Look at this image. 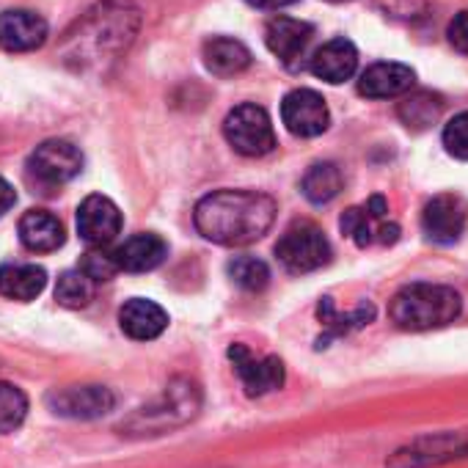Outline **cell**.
<instances>
[{
  "mask_svg": "<svg viewBox=\"0 0 468 468\" xmlns=\"http://www.w3.org/2000/svg\"><path fill=\"white\" fill-rule=\"evenodd\" d=\"M168 254V246L163 238L157 234L146 231V234H133L130 240H124L113 257H116V265L119 271H127V273H146V271H154Z\"/></svg>",
  "mask_w": 468,
  "mask_h": 468,
  "instance_id": "d6986e66",
  "label": "cell"
},
{
  "mask_svg": "<svg viewBox=\"0 0 468 468\" xmlns=\"http://www.w3.org/2000/svg\"><path fill=\"white\" fill-rule=\"evenodd\" d=\"M334 4H342V0H334Z\"/></svg>",
  "mask_w": 468,
  "mask_h": 468,
  "instance_id": "836d02e7",
  "label": "cell"
},
{
  "mask_svg": "<svg viewBox=\"0 0 468 468\" xmlns=\"http://www.w3.org/2000/svg\"><path fill=\"white\" fill-rule=\"evenodd\" d=\"M78 231L91 249H105L122 231V212L108 196H89L78 207Z\"/></svg>",
  "mask_w": 468,
  "mask_h": 468,
  "instance_id": "7c38bea8",
  "label": "cell"
},
{
  "mask_svg": "<svg viewBox=\"0 0 468 468\" xmlns=\"http://www.w3.org/2000/svg\"><path fill=\"white\" fill-rule=\"evenodd\" d=\"M276 220V201L257 190H215L196 204L198 234L218 246L257 243Z\"/></svg>",
  "mask_w": 468,
  "mask_h": 468,
  "instance_id": "6da1fadb",
  "label": "cell"
},
{
  "mask_svg": "<svg viewBox=\"0 0 468 468\" xmlns=\"http://www.w3.org/2000/svg\"><path fill=\"white\" fill-rule=\"evenodd\" d=\"M15 201H17V193H15V187L0 176V215H6L12 207H15Z\"/></svg>",
  "mask_w": 468,
  "mask_h": 468,
  "instance_id": "1f68e13d",
  "label": "cell"
},
{
  "mask_svg": "<svg viewBox=\"0 0 468 468\" xmlns=\"http://www.w3.org/2000/svg\"><path fill=\"white\" fill-rule=\"evenodd\" d=\"M246 4L254 9H262V12H282L287 6H295L298 0H246Z\"/></svg>",
  "mask_w": 468,
  "mask_h": 468,
  "instance_id": "d6a6232c",
  "label": "cell"
},
{
  "mask_svg": "<svg viewBox=\"0 0 468 468\" xmlns=\"http://www.w3.org/2000/svg\"><path fill=\"white\" fill-rule=\"evenodd\" d=\"M204 67L218 78H234L251 67V50L229 37H215L204 45Z\"/></svg>",
  "mask_w": 468,
  "mask_h": 468,
  "instance_id": "ffe728a7",
  "label": "cell"
},
{
  "mask_svg": "<svg viewBox=\"0 0 468 468\" xmlns=\"http://www.w3.org/2000/svg\"><path fill=\"white\" fill-rule=\"evenodd\" d=\"M229 361L249 397H265L284 386V364L276 356H254L246 345H231Z\"/></svg>",
  "mask_w": 468,
  "mask_h": 468,
  "instance_id": "ba28073f",
  "label": "cell"
},
{
  "mask_svg": "<svg viewBox=\"0 0 468 468\" xmlns=\"http://www.w3.org/2000/svg\"><path fill=\"white\" fill-rule=\"evenodd\" d=\"M20 240L34 254H53L64 246V226L48 209H28L20 218Z\"/></svg>",
  "mask_w": 468,
  "mask_h": 468,
  "instance_id": "ac0fdd59",
  "label": "cell"
},
{
  "mask_svg": "<svg viewBox=\"0 0 468 468\" xmlns=\"http://www.w3.org/2000/svg\"><path fill=\"white\" fill-rule=\"evenodd\" d=\"M80 271H83L94 284H100V282H111V279L119 273V265H116L113 251L91 249V251H86V254H83V260H80Z\"/></svg>",
  "mask_w": 468,
  "mask_h": 468,
  "instance_id": "f1b7e54d",
  "label": "cell"
},
{
  "mask_svg": "<svg viewBox=\"0 0 468 468\" xmlns=\"http://www.w3.org/2000/svg\"><path fill=\"white\" fill-rule=\"evenodd\" d=\"M48 287L45 268L37 265H4L0 268V295L9 301H37Z\"/></svg>",
  "mask_w": 468,
  "mask_h": 468,
  "instance_id": "44dd1931",
  "label": "cell"
},
{
  "mask_svg": "<svg viewBox=\"0 0 468 468\" xmlns=\"http://www.w3.org/2000/svg\"><path fill=\"white\" fill-rule=\"evenodd\" d=\"M48 42V23L37 12L9 9L0 15V48L9 53H31Z\"/></svg>",
  "mask_w": 468,
  "mask_h": 468,
  "instance_id": "5bb4252c",
  "label": "cell"
},
{
  "mask_svg": "<svg viewBox=\"0 0 468 468\" xmlns=\"http://www.w3.org/2000/svg\"><path fill=\"white\" fill-rule=\"evenodd\" d=\"M465 223H468V204L454 193H441L430 198L421 212V229L438 246L457 243L460 234L465 231Z\"/></svg>",
  "mask_w": 468,
  "mask_h": 468,
  "instance_id": "8fae6325",
  "label": "cell"
},
{
  "mask_svg": "<svg viewBox=\"0 0 468 468\" xmlns=\"http://www.w3.org/2000/svg\"><path fill=\"white\" fill-rule=\"evenodd\" d=\"M413 83H416V72L410 67L397 64V61H380V64H372L358 78V94L369 100H391V97L408 94Z\"/></svg>",
  "mask_w": 468,
  "mask_h": 468,
  "instance_id": "2e32d148",
  "label": "cell"
},
{
  "mask_svg": "<svg viewBox=\"0 0 468 468\" xmlns=\"http://www.w3.org/2000/svg\"><path fill=\"white\" fill-rule=\"evenodd\" d=\"M342 190V171L334 163H317L303 176V196L312 204H328Z\"/></svg>",
  "mask_w": 468,
  "mask_h": 468,
  "instance_id": "603a6c76",
  "label": "cell"
},
{
  "mask_svg": "<svg viewBox=\"0 0 468 468\" xmlns=\"http://www.w3.org/2000/svg\"><path fill=\"white\" fill-rule=\"evenodd\" d=\"M83 168V154L75 144L53 138L39 144L28 157V174L45 187H61Z\"/></svg>",
  "mask_w": 468,
  "mask_h": 468,
  "instance_id": "8992f818",
  "label": "cell"
},
{
  "mask_svg": "<svg viewBox=\"0 0 468 468\" xmlns=\"http://www.w3.org/2000/svg\"><path fill=\"white\" fill-rule=\"evenodd\" d=\"M282 122L298 138H317L328 130L331 113L325 100L312 89H295L282 102Z\"/></svg>",
  "mask_w": 468,
  "mask_h": 468,
  "instance_id": "30bf717a",
  "label": "cell"
},
{
  "mask_svg": "<svg viewBox=\"0 0 468 468\" xmlns=\"http://www.w3.org/2000/svg\"><path fill=\"white\" fill-rule=\"evenodd\" d=\"M276 257L290 273H312L331 262V243L320 226L301 220L292 223L276 243Z\"/></svg>",
  "mask_w": 468,
  "mask_h": 468,
  "instance_id": "277c9868",
  "label": "cell"
},
{
  "mask_svg": "<svg viewBox=\"0 0 468 468\" xmlns=\"http://www.w3.org/2000/svg\"><path fill=\"white\" fill-rule=\"evenodd\" d=\"M460 309H463V301L452 287L408 284L391 298L388 317L397 328L430 331V328H443L454 323L460 317Z\"/></svg>",
  "mask_w": 468,
  "mask_h": 468,
  "instance_id": "7a4b0ae2",
  "label": "cell"
},
{
  "mask_svg": "<svg viewBox=\"0 0 468 468\" xmlns=\"http://www.w3.org/2000/svg\"><path fill=\"white\" fill-rule=\"evenodd\" d=\"M229 279L246 292H262L271 282V271L262 260L243 254L229 262Z\"/></svg>",
  "mask_w": 468,
  "mask_h": 468,
  "instance_id": "484cf974",
  "label": "cell"
},
{
  "mask_svg": "<svg viewBox=\"0 0 468 468\" xmlns=\"http://www.w3.org/2000/svg\"><path fill=\"white\" fill-rule=\"evenodd\" d=\"M314 39V26L295 20V17H273L265 28L268 50L287 67H298V61L306 56L309 45Z\"/></svg>",
  "mask_w": 468,
  "mask_h": 468,
  "instance_id": "4fadbf2b",
  "label": "cell"
},
{
  "mask_svg": "<svg viewBox=\"0 0 468 468\" xmlns=\"http://www.w3.org/2000/svg\"><path fill=\"white\" fill-rule=\"evenodd\" d=\"M443 146L452 157L468 160V111L457 113L443 127Z\"/></svg>",
  "mask_w": 468,
  "mask_h": 468,
  "instance_id": "f546056e",
  "label": "cell"
},
{
  "mask_svg": "<svg viewBox=\"0 0 468 468\" xmlns=\"http://www.w3.org/2000/svg\"><path fill=\"white\" fill-rule=\"evenodd\" d=\"M223 135L234 152L246 157H262L273 152L276 146V133H273V122L268 111L254 102L238 105L226 116Z\"/></svg>",
  "mask_w": 468,
  "mask_h": 468,
  "instance_id": "5b68a950",
  "label": "cell"
},
{
  "mask_svg": "<svg viewBox=\"0 0 468 468\" xmlns=\"http://www.w3.org/2000/svg\"><path fill=\"white\" fill-rule=\"evenodd\" d=\"M446 37H449V45H452L457 53L468 56V12L454 15V20H452L449 28H446Z\"/></svg>",
  "mask_w": 468,
  "mask_h": 468,
  "instance_id": "4dcf8cb0",
  "label": "cell"
},
{
  "mask_svg": "<svg viewBox=\"0 0 468 468\" xmlns=\"http://www.w3.org/2000/svg\"><path fill=\"white\" fill-rule=\"evenodd\" d=\"M317 314H320V323L325 325V334L317 339V347H328L331 339L345 336V334H350V331H356V328H361V325H369L372 317H375V309H372V303H364V306H358V309L350 312V314H339V312L334 309V301H331V298H323Z\"/></svg>",
  "mask_w": 468,
  "mask_h": 468,
  "instance_id": "7402d4cb",
  "label": "cell"
},
{
  "mask_svg": "<svg viewBox=\"0 0 468 468\" xmlns=\"http://www.w3.org/2000/svg\"><path fill=\"white\" fill-rule=\"evenodd\" d=\"M119 325L122 331L135 342H152L168 328V314L163 306L146 298H133L119 309Z\"/></svg>",
  "mask_w": 468,
  "mask_h": 468,
  "instance_id": "e0dca14e",
  "label": "cell"
},
{
  "mask_svg": "<svg viewBox=\"0 0 468 468\" xmlns=\"http://www.w3.org/2000/svg\"><path fill=\"white\" fill-rule=\"evenodd\" d=\"M94 282L78 268V271H67L58 276L56 284V301L67 309H83L94 301Z\"/></svg>",
  "mask_w": 468,
  "mask_h": 468,
  "instance_id": "d4e9b609",
  "label": "cell"
},
{
  "mask_svg": "<svg viewBox=\"0 0 468 468\" xmlns=\"http://www.w3.org/2000/svg\"><path fill=\"white\" fill-rule=\"evenodd\" d=\"M28 416V397L23 388L0 380V432H15Z\"/></svg>",
  "mask_w": 468,
  "mask_h": 468,
  "instance_id": "4316f807",
  "label": "cell"
},
{
  "mask_svg": "<svg viewBox=\"0 0 468 468\" xmlns=\"http://www.w3.org/2000/svg\"><path fill=\"white\" fill-rule=\"evenodd\" d=\"M198 405H201L198 386L190 380H174L154 405L133 413L119 430H124L127 435H160L165 430H174V427L190 421L196 416Z\"/></svg>",
  "mask_w": 468,
  "mask_h": 468,
  "instance_id": "3957f363",
  "label": "cell"
},
{
  "mask_svg": "<svg viewBox=\"0 0 468 468\" xmlns=\"http://www.w3.org/2000/svg\"><path fill=\"white\" fill-rule=\"evenodd\" d=\"M309 69L314 78L339 86L345 80H350L358 69V50L350 39H331L325 42L312 58H309Z\"/></svg>",
  "mask_w": 468,
  "mask_h": 468,
  "instance_id": "9a60e30c",
  "label": "cell"
},
{
  "mask_svg": "<svg viewBox=\"0 0 468 468\" xmlns=\"http://www.w3.org/2000/svg\"><path fill=\"white\" fill-rule=\"evenodd\" d=\"M457 457H468V438L463 435H427L413 441L410 446L394 452V457L386 463L388 468H430V465H441Z\"/></svg>",
  "mask_w": 468,
  "mask_h": 468,
  "instance_id": "9c48e42d",
  "label": "cell"
},
{
  "mask_svg": "<svg viewBox=\"0 0 468 468\" xmlns=\"http://www.w3.org/2000/svg\"><path fill=\"white\" fill-rule=\"evenodd\" d=\"M116 405V397L108 386H97V383H86V386H64L48 394V408L56 416L64 419H100L108 416Z\"/></svg>",
  "mask_w": 468,
  "mask_h": 468,
  "instance_id": "52a82bcc",
  "label": "cell"
},
{
  "mask_svg": "<svg viewBox=\"0 0 468 468\" xmlns=\"http://www.w3.org/2000/svg\"><path fill=\"white\" fill-rule=\"evenodd\" d=\"M443 111V102L438 94H430V91H419V94H410L402 105H399V119L413 127V130H424L430 127L432 122H438Z\"/></svg>",
  "mask_w": 468,
  "mask_h": 468,
  "instance_id": "cb8c5ba5",
  "label": "cell"
},
{
  "mask_svg": "<svg viewBox=\"0 0 468 468\" xmlns=\"http://www.w3.org/2000/svg\"><path fill=\"white\" fill-rule=\"evenodd\" d=\"M375 220H380V218H375L367 207H350L342 215V231L356 246H369L375 238L380 240V229H383V223L375 226Z\"/></svg>",
  "mask_w": 468,
  "mask_h": 468,
  "instance_id": "83f0119b",
  "label": "cell"
}]
</instances>
